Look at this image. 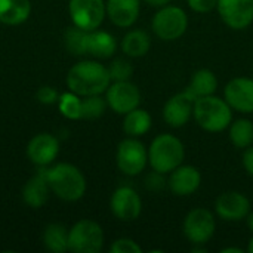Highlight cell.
<instances>
[{"instance_id":"44dd1931","label":"cell","mask_w":253,"mask_h":253,"mask_svg":"<svg viewBox=\"0 0 253 253\" xmlns=\"http://www.w3.org/2000/svg\"><path fill=\"white\" fill-rule=\"evenodd\" d=\"M30 0H0V22L6 25H19L30 18Z\"/></svg>"},{"instance_id":"8d00e7d4","label":"cell","mask_w":253,"mask_h":253,"mask_svg":"<svg viewBox=\"0 0 253 253\" xmlns=\"http://www.w3.org/2000/svg\"><path fill=\"white\" fill-rule=\"evenodd\" d=\"M222 253H243V249L242 248H224L222 251H221Z\"/></svg>"},{"instance_id":"5bb4252c","label":"cell","mask_w":253,"mask_h":253,"mask_svg":"<svg viewBox=\"0 0 253 253\" xmlns=\"http://www.w3.org/2000/svg\"><path fill=\"white\" fill-rule=\"evenodd\" d=\"M224 99L233 111L253 114V79L234 77L224 87Z\"/></svg>"},{"instance_id":"30bf717a","label":"cell","mask_w":253,"mask_h":253,"mask_svg":"<svg viewBox=\"0 0 253 253\" xmlns=\"http://www.w3.org/2000/svg\"><path fill=\"white\" fill-rule=\"evenodd\" d=\"M105 99L108 107L120 116L135 110L141 104V90L130 80L111 82L105 90Z\"/></svg>"},{"instance_id":"4dcf8cb0","label":"cell","mask_w":253,"mask_h":253,"mask_svg":"<svg viewBox=\"0 0 253 253\" xmlns=\"http://www.w3.org/2000/svg\"><path fill=\"white\" fill-rule=\"evenodd\" d=\"M144 185L148 191L153 193H159L163 191L168 187V179L165 173H160L157 170H151L150 173H147L145 179H144Z\"/></svg>"},{"instance_id":"603a6c76","label":"cell","mask_w":253,"mask_h":253,"mask_svg":"<svg viewBox=\"0 0 253 253\" xmlns=\"http://www.w3.org/2000/svg\"><path fill=\"white\" fill-rule=\"evenodd\" d=\"M153 126V119L150 113L144 108H135L125 114L123 119V132L132 138H141L150 132Z\"/></svg>"},{"instance_id":"7c38bea8","label":"cell","mask_w":253,"mask_h":253,"mask_svg":"<svg viewBox=\"0 0 253 253\" xmlns=\"http://www.w3.org/2000/svg\"><path fill=\"white\" fill-rule=\"evenodd\" d=\"M194 102H196V96L188 89L170 96L163 105L165 123L175 129L185 126L193 117Z\"/></svg>"},{"instance_id":"836d02e7","label":"cell","mask_w":253,"mask_h":253,"mask_svg":"<svg viewBox=\"0 0 253 253\" xmlns=\"http://www.w3.org/2000/svg\"><path fill=\"white\" fill-rule=\"evenodd\" d=\"M191 10L197 13H208L213 9H216L218 0H187Z\"/></svg>"},{"instance_id":"8992f818","label":"cell","mask_w":253,"mask_h":253,"mask_svg":"<svg viewBox=\"0 0 253 253\" xmlns=\"http://www.w3.org/2000/svg\"><path fill=\"white\" fill-rule=\"evenodd\" d=\"M105 242L102 227L92 219H80L68 230V251L74 253H98Z\"/></svg>"},{"instance_id":"f35d334b","label":"cell","mask_w":253,"mask_h":253,"mask_svg":"<svg viewBox=\"0 0 253 253\" xmlns=\"http://www.w3.org/2000/svg\"><path fill=\"white\" fill-rule=\"evenodd\" d=\"M246 251L249 253H253V237L249 240V243H248V248H246Z\"/></svg>"},{"instance_id":"52a82bcc","label":"cell","mask_w":253,"mask_h":253,"mask_svg":"<svg viewBox=\"0 0 253 253\" xmlns=\"http://www.w3.org/2000/svg\"><path fill=\"white\" fill-rule=\"evenodd\" d=\"M116 163L119 170L127 176L141 175L148 165V150L138 138L127 136L117 147Z\"/></svg>"},{"instance_id":"9a60e30c","label":"cell","mask_w":253,"mask_h":253,"mask_svg":"<svg viewBox=\"0 0 253 253\" xmlns=\"http://www.w3.org/2000/svg\"><path fill=\"white\" fill-rule=\"evenodd\" d=\"M251 212L249 199L239 191H225L215 200V213L227 222H239Z\"/></svg>"},{"instance_id":"d4e9b609","label":"cell","mask_w":253,"mask_h":253,"mask_svg":"<svg viewBox=\"0 0 253 253\" xmlns=\"http://www.w3.org/2000/svg\"><path fill=\"white\" fill-rule=\"evenodd\" d=\"M43 245L53 253L68 252V230L62 224H49L43 231Z\"/></svg>"},{"instance_id":"ffe728a7","label":"cell","mask_w":253,"mask_h":253,"mask_svg":"<svg viewBox=\"0 0 253 253\" xmlns=\"http://www.w3.org/2000/svg\"><path fill=\"white\" fill-rule=\"evenodd\" d=\"M117 50L116 37L104 30H92L87 31L86 39V55L96 59H108Z\"/></svg>"},{"instance_id":"d590c367","label":"cell","mask_w":253,"mask_h":253,"mask_svg":"<svg viewBox=\"0 0 253 253\" xmlns=\"http://www.w3.org/2000/svg\"><path fill=\"white\" fill-rule=\"evenodd\" d=\"M142 1H145L151 7H157V9L159 7H163V6H166V4L170 3V0H142Z\"/></svg>"},{"instance_id":"7402d4cb","label":"cell","mask_w":253,"mask_h":253,"mask_svg":"<svg viewBox=\"0 0 253 253\" xmlns=\"http://www.w3.org/2000/svg\"><path fill=\"white\" fill-rule=\"evenodd\" d=\"M120 47L123 53L129 58H142L148 53L151 47V39L144 30H130L125 34Z\"/></svg>"},{"instance_id":"f1b7e54d","label":"cell","mask_w":253,"mask_h":253,"mask_svg":"<svg viewBox=\"0 0 253 253\" xmlns=\"http://www.w3.org/2000/svg\"><path fill=\"white\" fill-rule=\"evenodd\" d=\"M108 104L107 99L101 95H90V96H82V119L86 120H95L104 116Z\"/></svg>"},{"instance_id":"6da1fadb","label":"cell","mask_w":253,"mask_h":253,"mask_svg":"<svg viewBox=\"0 0 253 253\" xmlns=\"http://www.w3.org/2000/svg\"><path fill=\"white\" fill-rule=\"evenodd\" d=\"M67 87L80 95H102L108 89L111 83V77L108 73V67L98 61H80L74 64L67 74L65 79Z\"/></svg>"},{"instance_id":"7a4b0ae2","label":"cell","mask_w":253,"mask_h":253,"mask_svg":"<svg viewBox=\"0 0 253 253\" xmlns=\"http://www.w3.org/2000/svg\"><path fill=\"white\" fill-rule=\"evenodd\" d=\"M46 179L52 194L64 202H77L86 193V178L83 172L71 163H58L44 168Z\"/></svg>"},{"instance_id":"cb8c5ba5","label":"cell","mask_w":253,"mask_h":253,"mask_svg":"<svg viewBox=\"0 0 253 253\" xmlns=\"http://www.w3.org/2000/svg\"><path fill=\"white\" fill-rule=\"evenodd\" d=\"M187 89L196 96V99L202 98V96L215 95V92L218 89V79L212 70L200 68L191 76Z\"/></svg>"},{"instance_id":"484cf974","label":"cell","mask_w":253,"mask_h":253,"mask_svg":"<svg viewBox=\"0 0 253 253\" xmlns=\"http://www.w3.org/2000/svg\"><path fill=\"white\" fill-rule=\"evenodd\" d=\"M230 141L239 150H246L253 144V122L249 119H237L230 125Z\"/></svg>"},{"instance_id":"74e56055","label":"cell","mask_w":253,"mask_h":253,"mask_svg":"<svg viewBox=\"0 0 253 253\" xmlns=\"http://www.w3.org/2000/svg\"><path fill=\"white\" fill-rule=\"evenodd\" d=\"M246 224H248V228L252 231L253 234V212H249V215L246 218Z\"/></svg>"},{"instance_id":"f546056e","label":"cell","mask_w":253,"mask_h":253,"mask_svg":"<svg viewBox=\"0 0 253 253\" xmlns=\"http://www.w3.org/2000/svg\"><path fill=\"white\" fill-rule=\"evenodd\" d=\"M108 73H110L111 82H125V80L132 79L133 67L127 59L117 58L108 65Z\"/></svg>"},{"instance_id":"5b68a950","label":"cell","mask_w":253,"mask_h":253,"mask_svg":"<svg viewBox=\"0 0 253 253\" xmlns=\"http://www.w3.org/2000/svg\"><path fill=\"white\" fill-rule=\"evenodd\" d=\"M188 28L187 12L173 4L159 7L151 19V30L163 42H173L181 39Z\"/></svg>"},{"instance_id":"ba28073f","label":"cell","mask_w":253,"mask_h":253,"mask_svg":"<svg viewBox=\"0 0 253 253\" xmlns=\"http://www.w3.org/2000/svg\"><path fill=\"white\" fill-rule=\"evenodd\" d=\"M216 218L215 215L205 208L191 209L182 224V231L185 239L193 246H205L215 234Z\"/></svg>"},{"instance_id":"277c9868","label":"cell","mask_w":253,"mask_h":253,"mask_svg":"<svg viewBox=\"0 0 253 253\" xmlns=\"http://www.w3.org/2000/svg\"><path fill=\"white\" fill-rule=\"evenodd\" d=\"M184 142L170 133L157 135L148 147V165L153 170L169 175L184 163Z\"/></svg>"},{"instance_id":"d6986e66","label":"cell","mask_w":253,"mask_h":253,"mask_svg":"<svg viewBox=\"0 0 253 253\" xmlns=\"http://www.w3.org/2000/svg\"><path fill=\"white\" fill-rule=\"evenodd\" d=\"M50 194L52 191L46 179L44 168H40L37 173L33 175L22 187V200L31 209L43 208L47 203Z\"/></svg>"},{"instance_id":"9c48e42d","label":"cell","mask_w":253,"mask_h":253,"mask_svg":"<svg viewBox=\"0 0 253 253\" xmlns=\"http://www.w3.org/2000/svg\"><path fill=\"white\" fill-rule=\"evenodd\" d=\"M68 12L73 25H77L86 31L99 28L107 16L104 0H70Z\"/></svg>"},{"instance_id":"4fadbf2b","label":"cell","mask_w":253,"mask_h":253,"mask_svg":"<svg viewBox=\"0 0 253 253\" xmlns=\"http://www.w3.org/2000/svg\"><path fill=\"white\" fill-rule=\"evenodd\" d=\"M216 9L231 30H245L253 22V0H218Z\"/></svg>"},{"instance_id":"ac0fdd59","label":"cell","mask_w":253,"mask_h":253,"mask_svg":"<svg viewBox=\"0 0 253 253\" xmlns=\"http://www.w3.org/2000/svg\"><path fill=\"white\" fill-rule=\"evenodd\" d=\"M141 1L142 0H107V16L116 27L129 28L139 18Z\"/></svg>"},{"instance_id":"2e32d148","label":"cell","mask_w":253,"mask_h":253,"mask_svg":"<svg viewBox=\"0 0 253 253\" xmlns=\"http://www.w3.org/2000/svg\"><path fill=\"white\" fill-rule=\"evenodd\" d=\"M59 154V141L56 136L47 132L37 133L33 136L27 145V157L28 160L39 166V168H47L55 162V159Z\"/></svg>"},{"instance_id":"3957f363","label":"cell","mask_w":253,"mask_h":253,"mask_svg":"<svg viewBox=\"0 0 253 253\" xmlns=\"http://www.w3.org/2000/svg\"><path fill=\"white\" fill-rule=\"evenodd\" d=\"M193 117L203 130L218 133L230 127L233 122V108L224 98L215 95L202 96L194 102Z\"/></svg>"},{"instance_id":"d6a6232c","label":"cell","mask_w":253,"mask_h":253,"mask_svg":"<svg viewBox=\"0 0 253 253\" xmlns=\"http://www.w3.org/2000/svg\"><path fill=\"white\" fill-rule=\"evenodd\" d=\"M37 101L43 105H52V104H56L58 99H59V93L56 92L55 87L52 86H42L39 87L37 93Z\"/></svg>"},{"instance_id":"e575fe53","label":"cell","mask_w":253,"mask_h":253,"mask_svg":"<svg viewBox=\"0 0 253 253\" xmlns=\"http://www.w3.org/2000/svg\"><path fill=\"white\" fill-rule=\"evenodd\" d=\"M243 168H245V170L253 178V144L245 150V154H243Z\"/></svg>"},{"instance_id":"83f0119b","label":"cell","mask_w":253,"mask_h":253,"mask_svg":"<svg viewBox=\"0 0 253 253\" xmlns=\"http://www.w3.org/2000/svg\"><path fill=\"white\" fill-rule=\"evenodd\" d=\"M58 110L68 120H80L82 119V96L71 90L61 93L58 99Z\"/></svg>"},{"instance_id":"1f68e13d","label":"cell","mask_w":253,"mask_h":253,"mask_svg":"<svg viewBox=\"0 0 253 253\" xmlns=\"http://www.w3.org/2000/svg\"><path fill=\"white\" fill-rule=\"evenodd\" d=\"M110 252L111 253H142V248L132 239L127 237H122L113 242V245L110 246Z\"/></svg>"},{"instance_id":"8fae6325","label":"cell","mask_w":253,"mask_h":253,"mask_svg":"<svg viewBox=\"0 0 253 253\" xmlns=\"http://www.w3.org/2000/svg\"><path fill=\"white\" fill-rule=\"evenodd\" d=\"M110 209L119 221L132 222L138 219L142 212V200L135 188L122 185L111 194Z\"/></svg>"},{"instance_id":"4316f807","label":"cell","mask_w":253,"mask_h":253,"mask_svg":"<svg viewBox=\"0 0 253 253\" xmlns=\"http://www.w3.org/2000/svg\"><path fill=\"white\" fill-rule=\"evenodd\" d=\"M86 39H87V31L73 25L68 27L64 33V44L65 49L73 53V55H86Z\"/></svg>"},{"instance_id":"e0dca14e","label":"cell","mask_w":253,"mask_h":253,"mask_svg":"<svg viewBox=\"0 0 253 253\" xmlns=\"http://www.w3.org/2000/svg\"><path fill=\"white\" fill-rule=\"evenodd\" d=\"M202 185V173L196 166L181 165L169 173L168 187L176 197H188Z\"/></svg>"}]
</instances>
